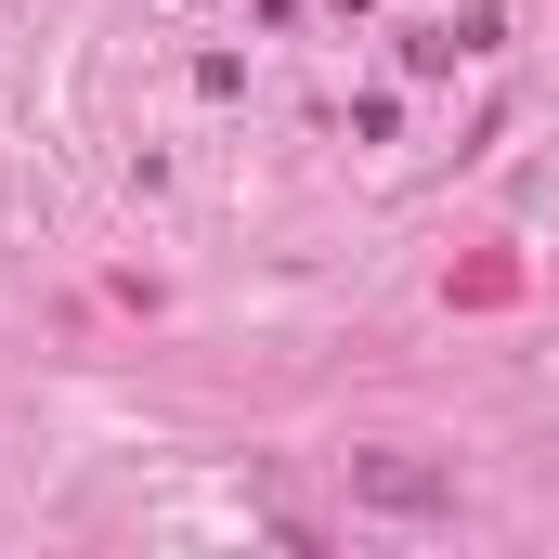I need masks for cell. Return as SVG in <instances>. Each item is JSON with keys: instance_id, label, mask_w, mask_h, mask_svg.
I'll return each instance as SVG.
<instances>
[{"instance_id": "cell-1", "label": "cell", "mask_w": 559, "mask_h": 559, "mask_svg": "<svg viewBox=\"0 0 559 559\" xmlns=\"http://www.w3.org/2000/svg\"><path fill=\"white\" fill-rule=\"evenodd\" d=\"M352 508H378V521H455V481L417 468V455H352Z\"/></svg>"}]
</instances>
